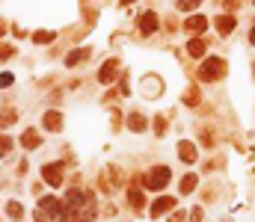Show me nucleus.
Wrapping results in <instances>:
<instances>
[{"instance_id": "dca6fc26", "label": "nucleus", "mask_w": 255, "mask_h": 222, "mask_svg": "<svg viewBox=\"0 0 255 222\" xmlns=\"http://www.w3.org/2000/svg\"><path fill=\"white\" fill-rule=\"evenodd\" d=\"M54 39H57L54 30H39V33H33V42H36V44H48V42H54Z\"/></svg>"}, {"instance_id": "6ab92c4d", "label": "nucleus", "mask_w": 255, "mask_h": 222, "mask_svg": "<svg viewBox=\"0 0 255 222\" xmlns=\"http://www.w3.org/2000/svg\"><path fill=\"white\" fill-rule=\"evenodd\" d=\"M15 118H18V113H15V110H6V107H3V110H0V128H6V125H12Z\"/></svg>"}, {"instance_id": "f03ea898", "label": "nucleus", "mask_w": 255, "mask_h": 222, "mask_svg": "<svg viewBox=\"0 0 255 222\" xmlns=\"http://www.w3.org/2000/svg\"><path fill=\"white\" fill-rule=\"evenodd\" d=\"M169 178H172V172H169L166 166H154L149 175L143 178V184H146L149 190H164V187L169 184Z\"/></svg>"}, {"instance_id": "423d86ee", "label": "nucleus", "mask_w": 255, "mask_h": 222, "mask_svg": "<svg viewBox=\"0 0 255 222\" xmlns=\"http://www.w3.org/2000/svg\"><path fill=\"white\" fill-rule=\"evenodd\" d=\"M157 24H160V18H157L154 12H143V15H140V33H146V36L154 33Z\"/></svg>"}, {"instance_id": "a878e982", "label": "nucleus", "mask_w": 255, "mask_h": 222, "mask_svg": "<svg viewBox=\"0 0 255 222\" xmlns=\"http://www.w3.org/2000/svg\"><path fill=\"white\" fill-rule=\"evenodd\" d=\"M3 86H12V74H0V89Z\"/></svg>"}, {"instance_id": "393cba45", "label": "nucleus", "mask_w": 255, "mask_h": 222, "mask_svg": "<svg viewBox=\"0 0 255 222\" xmlns=\"http://www.w3.org/2000/svg\"><path fill=\"white\" fill-rule=\"evenodd\" d=\"M202 216H205V210H202V207H193V213H190V222H202Z\"/></svg>"}, {"instance_id": "aec40b11", "label": "nucleus", "mask_w": 255, "mask_h": 222, "mask_svg": "<svg viewBox=\"0 0 255 222\" xmlns=\"http://www.w3.org/2000/svg\"><path fill=\"white\" fill-rule=\"evenodd\" d=\"M6 213H9L12 219H21V216H24V207H21L18 202H6Z\"/></svg>"}, {"instance_id": "a211bd4d", "label": "nucleus", "mask_w": 255, "mask_h": 222, "mask_svg": "<svg viewBox=\"0 0 255 222\" xmlns=\"http://www.w3.org/2000/svg\"><path fill=\"white\" fill-rule=\"evenodd\" d=\"M196 184H199V178H196V175H184V181H181V195L193 192V190H196Z\"/></svg>"}, {"instance_id": "5701e85b", "label": "nucleus", "mask_w": 255, "mask_h": 222, "mask_svg": "<svg viewBox=\"0 0 255 222\" xmlns=\"http://www.w3.org/2000/svg\"><path fill=\"white\" fill-rule=\"evenodd\" d=\"M196 6H199V0H181V3H178V9H184V12H190Z\"/></svg>"}, {"instance_id": "f257e3e1", "label": "nucleus", "mask_w": 255, "mask_h": 222, "mask_svg": "<svg viewBox=\"0 0 255 222\" xmlns=\"http://www.w3.org/2000/svg\"><path fill=\"white\" fill-rule=\"evenodd\" d=\"M223 74H225V59H220V57H211L199 65V80H205V83L220 80Z\"/></svg>"}, {"instance_id": "cd10ccee", "label": "nucleus", "mask_w": 255, "mask_h": 222, "mask_svg": "<svg viewBox=\"0 0 255 222\" xmlns=\"http://www.w3.org/2000/svg\"><path fill=\"white\" fill-rule=\"evenodd\" d=\"M3 36H6V24H3V21H0V39H3Z\"/></svg>"}, {"instance_id": "f3484780", "label": "nucleus", "mask_w": 255, "mask_h": 222, "mask_svg": "<svg viewBox=\"0 0 255 222\" xmlns=\"http://www.w3.org/2000/svg\"><path fill=\"white\" fill-rule=\"evenodd\" d=\"M187 51H190V57H202V54L208 51V44H205L202 39H193V42L187 44Z\"/></svg>"}, {"instance_id": "4be33fe9", "label": "nucleus", "mask_w": 255, "mask_h": 222, "mask_svg": "<svg viewBox=\"0 0 255 222\" xmlns=\"http://www.w3.org/2000/svg\"><path fill=\"white\" fill-rule=\"evenodd\" d=\"M9 148H12V139H9L6 133H0V157L9 154Z\"/></svg>"}, {"instance_id": "7c9ffc66", "label": "nucleus", "mask_w": 255, "mask_h": 222, "mask_svg": "<svg viewBox=\"0 0 255 222\" xmlns=\"http://www.w3.org/2000/svg\"><path fill=\"white\" fill-rule=\"evenodd\" d=\"M122 3H134V0H122Z\"/></svg>"}, {"instance_id": "6e6552de", "label": "nucleus", "mask_w": 255, "mask_h": 222, "mask_svg": "<svg viewBox=\"0 0 255 222\" xmlns=\"http://www.w3.org/2000/svg\"><path fill=\"white\" fill-rule=\"evenodd\" d=\"M178 157H181L184 163H193V160H196V145H193V142H187V139L178 142Z\"/></svg>"}, {"instance_id": "ddd939ff", "label": "nucleus", "mask_w": 255, "mask_h": 222, "mask_svg": "<svg viewBox=\"0 0 255 222\" xmlns=\"http://www.w3.org/2000/svg\"><path fill=\"white\" fill-rule=\"evenodd\" d=\"M128 128H131V131H136V133L146 131V118H143L140 113H131V116H128Z\"/></svg>"}, {"instance_id": "39448f33", "label": "nucleus", "mask_w": 255, "mask_h": 222, "mask_svg": "<svg viewBox=\"0 0 255 222\" xmlns=\"http://www.w3.org/2000/svg\"><path fill=\"white\" fill-rule=\"evenodd\" d=\"M39 210H48L54 219H60V216H62V202H57L54 195H45V199L39 202Z\"/></svg>"}, {"instance_id": "7ed1b4c3", "label": "nucleus", "mask_w": 255, "mask_h": 222, "mask_svg": "<svg viewBox=\"0 0 255 222\" xmlns=\"http://www.w3.org/2000/svg\"><path fill=\"white\" fill-rule=\"evenodd\" d=\"M116 77H119V59H107L98 68V83H113Z\"/></svg>"}, {"instance_id": "f8f14e48", "label": "nucleus", "mask_w": 255, "mask_h": 222, "mask_svg": "<svg viewBox=\"0 0 255 222\" xmlns=\"http://www.w3.org/2000/svg\"><path fill=\"white\" fill-rule=\"evenodd\" d=\"M21 145L33 151V148H39V145H42V136H39L36 131H24V133H21Z\"/></svg>"}, {"instance_id": "2eb2a0df", "label": "nucleus", "mask_w": 255, "mask_h": 222, "mask_svg": "<svg viewBox=\"0 0 255 222\" xmlns=\"http://www.w3.org/2000/svg\"><path fill=\"white\" fill-rule=\"evenodd\" d=\"M86 57H89V51H86V47H80V51H72V54L65 57V65H77V62H83Z\"/></svg>"}, {"instance_id": "0eeeda50", "label": "nucleus", "mask_w": 255, "mask_h": 222, "mask_svg": "<svg viewBox=\"0 0 255 222\" xmlns=\"http://www.w3.org/2000/svg\"><path fill=\"white\" fill-rule=\"evenodd\" d=\"M184 30H190V33H205V30H208V18H205V15H193V18H187Z\"/></svg>"}, {"instance_id": "9d476101", "label": "nucleus", "mask_w": 255, "mask_h": 222, "mask_svg": "<svg viewBox=\"0 0 255 222\" xmlns=\"http://www.w3.org/2000/svg\"><path fill=\"white\" fill-rule=\"evenodd\" d=\"M235 24H238L235 15H220V18H217V30H220V36H228L231 30H235Z\"/></svg>"}, {"instance_id": "412c9836", "label": "nucleus", "mask_w": 255, "mask_h": 222, "mask_svg": "<svg viewBox=\"0 0 255 222\" xmlns=\"http://www.w3.org/2000/svg\"><path fill=\"white\" fill-rule=\"evenodd\" d=\"M199 98H202V95H199L196 89H187V95H184V104H187V107H196Z\"/></svg>"}, {"instance_id": "20e7f679", "label": "nucleus", "mask_w": 255, "mask_h": 222, "mask_svg": "<svg viewBox=\"0 0 255 222\" xmlns=\"http://www.w3.org/2000/svg\"><path fill=\"white\" fill-rule=\"evenodd\" d=\"M42 178L48 181L51 187H60V184H62V166H60V163H48V166L42 169Z\"/></svg>"}, {"instance_id": "4468645a", "label": "nucleus", "mask_w": 255, "mask_h": 222, "mask_svg": "<svg viewBox=\"0 0 255 222\" xmlns=\"http://www.w3.org/2000/svg\"><path fill=\"white\" fill-rule=\"evenodd\" d=\"M128 205H131L134 210H140V207L146 205V199H143V192H140V190H128Z\"/></svg>"}, {"instance_id": "bb28decb", "label": "nucleus", "mask_w": 255, "mask_h": 222, "mask_svg": "<svg viewBox=\"0 0 255 222\" xmlns=\"http://www.w3.org/2000/svg\"><path fill=\"white\" fill-rule=\"evenodd\" d=\"M169 222H184V213H172V219Z\"/></svg>"}, {"instance_id": "9b49d317", "label": "nucleus", "mask_w": 255, "mask_h": 222, "mask_svg": "<svg viewBox=\"0 0 255 222\" xmlns=\"http://www.w3.org/2000/svg\"><path fill=\"white\" fill-rule=\"evenodd\" d=\"M42 121H45V131H60V128H62V116L54 113V110H51V113H45Z\"/></svg>"}, {"instance_id": "b1692460", "label": "nucleus", "mask_w": 255, "mask_h": 222, "mask_svg": "<svg viewBox=\"0 0 255 222\" xmlns=\"http://www.w3.org/2000/svg\"><path fill=\"white\" fill-rule=\"evenodd\" d=\"M15 54V47H9V44H0V59H9Z\"/></svg>"}, {"instance_id": "c756f323", "label": "nucleus", "mask_w": 255, "mask_h": 222, "mask_svg": "<svg viewBox=\"0 0 255 222\" xmlns=\"http://www.w3.org/2000/svg\"><path fill=\"white\" fill-rule=\"evenodd\" d=\"M36 222H45V216H42V213H36Z\"/></svg>"}, {"instance_id": "1a4fd4ad", "label": "nucleus", "mask_w": 255, "mask_h": 222, "mask_svg": "<svg viewBox=\"0 0 255 222\" xmlns=\"http://www.w3.org/2000/svg\"><path fill=\"white\" fill-rule=\"evenodd\" d=\"M175 207V199L172 195H164V199H157L154 205H151V216H160V213H166V210H172Z\"/></svg>"}, {"instance_id": "c85d7f7f", "label": "nucleus", "mask_w": 255, "mask_h": 222, "mask_svg": "<svg viewBox=\"0 0 255 222\" xmlns=\"http://www.w3.org/2000/svg\"><path fill=\"white\" fill-rule=\"evenodd\" d=\"M249 42H252V44H255V27H252V33H249Z\"/></svg>"}]
</instances>
